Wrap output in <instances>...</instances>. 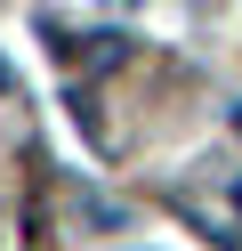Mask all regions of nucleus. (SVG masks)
<instances>
[{"instance_id":"1","label":"nucleus","mask_w":242,"mask_h":251,"mask_svg":"<svg viewBox=\"0 0 242 251\" xmlns=\"http://www.w3.org/2000/svg\"><path fill=\"white\" fill-rule=\"evenodd\" d=\"M129 57V41L121 33H89V49H81V65H121Z\"/></svg>"},{"instance_id":"2","label":"nucleus","mask_w":242,"mask_h":251,"mask_svg":"<svg viewBox=\"0 0 242 251\" xmlns=\"http://www.w3.org/2000/svg\"><path fill=\"white\" fill-rule=\"evenodd\" d=\"M234 138H242V98H234Z\"/></svg>"},{"instance_id":"3","label":"nucleus","mask_w":242,"mask_h":251,"mask_svg":"<svg viewBox=\"0 0 242 251\" xmlns=\"http://www.w3.org/2000/svg\"><path fill=\"white\" fill-rule=\"evenodd\" d=\"M234 211H242V178H234Z\"/></svg>"}]
</instances>
